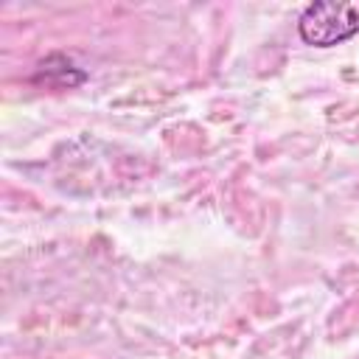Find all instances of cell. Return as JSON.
<instances>
[{
  "mask_svg": "<svg viewBox=\"0 0 359 359\" xmlns=\"http://www.w3.org/2000/svg\"><path fill=\"white\" fill-rule=\"evenodd\" d=\"M297 34L306 45L334 48L359 34V0H317L297 17Z\"/></svg>",
  "mask_w": 359,
  "mask_h": 359,
  "instance_id": "obj_1",
  "label": "cell"
},
{
  "mask_svg": "<svg viewBox=\"0 0 359 359\" xmlns=\"http://www.w3.org/2000/svg\"><path fill=\"white\" fill-rule=\"evenodd\" d=\"M50 70H53V67H50V62L45 59V62L39 65V73L34 76V81H39V79H45V76H48ZM67 73H73V76H76V73H81V70H76V67H67V70H56V76H59V87H65V84H67V87H73V84H76L73 79H67Z\"/></svg>",
  "mask_w": 359,
  "mask_h": 359,
  "instance_id": "obj_2",
  "label": "cell"
}]
</instances>
